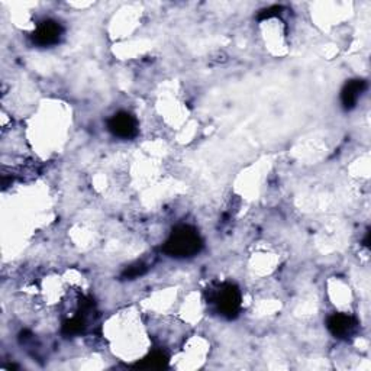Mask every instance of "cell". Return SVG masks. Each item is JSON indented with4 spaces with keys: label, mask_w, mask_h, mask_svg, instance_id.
<instances>
[{
    "label": "cell",
    "mask_w": 371,
    "mask_h": 371,
    "mask_svg": "<svg viewBox=\"0 0 371 371\" xmlns=\"http://www.w3.org/2000/svg\"><path fill=\"white\" fill-rule=\"evenodd\" d=\"M167 357L164 356L162 353H154L151 354L148 358H146V367L148 368H160L164 364H166Z\"/></svg>",
    "instance_id": "7"
},
{
    "label": "cell",
    "mask_w": 371,
    "mask_h": 371,
    "mask_svg": "<svg viewBox=\"0 0 371 371\" xmlns=\"http://www.w3.org/2000/svg\"><path fill=\"white\" fill-rule=\"evenodd\" d=\"M146 267H144L142 264H136V265H132V267H130V269L125 272V273H123V276H125V277H128V279H135V277H138V276H142L144 273H146Z\"/></svg>",
    "instance_id": "8"
},
{
    "label": "cell",
    "mask_w": 371,
    "mask_h": 371,
    "mask_svg": "<svg viewBox=\"0 0 371 371\" xmlns=\"http://www.w3.org/2000/svg\"><path fill=\"white\" fill-rule=\"evenodd\" d=\"M202 250V239L192 226L181 225L176 228L164 245V253L176 258H189Z\"/></svg>",
    "instance_id": "1"
},
{
    "label": "cell",
    "mask_w": 371,
    "mask_h": 371,
    "mask_svg": "<svg viewBox=\"0 0 371 371\" xmlns=\"http://www.w3.org/2000/svg\"><path fill=\"white\" fill-rule=\"evenodd\" d=\"M281 10H283L281 6H273V8H269V9L262 10V12L258 15V19H260V20H264V19H270V18H273V16H279Z\"/></svg>",
    "instance_id": "9"
},
{
    "label": "cell",
    "mask_w": 371,
    "mask_h": 371,
    "mask_svg": "<svg viewBox=\"0 0 371 371\" xmlns=\"http://www.w3.org/2000/svg\"><path fill=\"white\" fill-rule=\"evenodd\" d=\"M218 312L225 318H235L241 307V295L234 284H220L212 298Z\"/></svg>",
    "instance_id": "2"
},
{
    "label": "cell",
    "mask_w": 371,
    "mask_h": 371,
    "mask_svg": "<svg viewBox=\"0 0 371 371\" xmlns=\"http://www.w3.org/2000/svg\"><path fill=\"white\" fill-rule=\"evenodd\" d=\"M328 329L334 337L348 340L357 332L358 322L351 315L335 314L328 319Z\"/></svg>",
    "instance_id": "4"
},
{
    "label": "cell",
    "mask_w": 371,
    "mask_h": 371,
    "mask_svg": "<svg viewBox=\"0 0 371 371\" xmlns=\"http://www.w3.org/2000/svg\"><path fill=\"white\" fill-rule=\"evenodd\" d=\"M61 35H63V27L55 22V20H44L43 24L38 25L36 31L32 35V39L39 47H51L58 44Z\"/></svg>",
    "instance_id": "5"
},
{
    "label": "cell",
    "mask_w": 371,
    "mask_h": 371,
    "mask_svg": "<svg viewBox=\"0 0 371 371\" xmlns=\"http://www.w3.org/2000/svg\"><path fill=\"white\" fill-rule=\"evenodd\" d=\"M365 89H367V83L364 80L348 81L341 92V102H342L344 109H346V111L354 109L358 99L361 97V94Z\"/></svg>",
    "instance_id": "6"
},
{
    "label": "cell",
    "mask_w": 371,
    "mask_h": 371,
    "mask_svg": "<svg viewBox=\"0 0 371 371\" xmlns=\"http://www.w3.org/2000/svg\"><path fill=\"white\" fill-rule=\"evenodd\" d=\"M109 131L122 139H131L138 132V122L128 112H118L108 122Z\"/></svg>",
    "instance_id": "3"
}]
</instances>
